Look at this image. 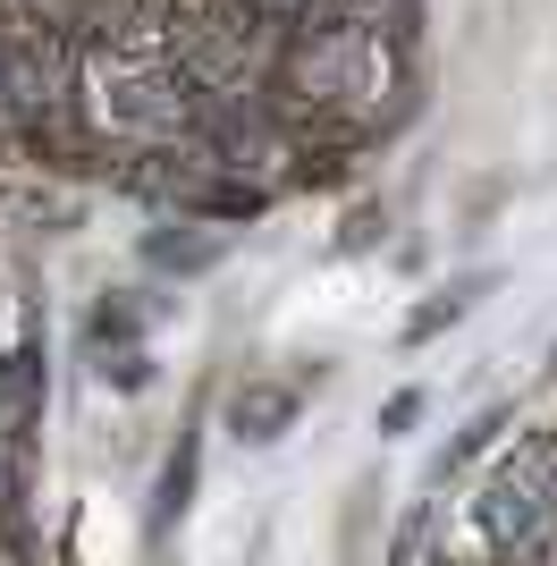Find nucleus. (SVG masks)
<instances>
[{
  "label": "nucleus",
  "mask_w": 557,
  "mask_h": 566,
  "mask_svg": "<svg viewBox=\"0 0 557 566\" xmlns=\"http://www.w3.org/2000/svg\"><path fill=\"white\" fill-rule=\"evenodd\" d=\"M287 76V94L313 102V111H355V118H380L406 85L397 69V43L389 34H347V25H296L271 60Z\"/></svg>",
  "instance_id": "obj_1"
},
{
  "label": "nucleus",
  "mask_w": 557,
  "mask_h": 566,
  "mask_svg": "<svg viewBox=\"0 0 557 566\" xmlns=\"http://www.w3.org/2000/svg\"><path fill=\"white\" fill-rule=\"evenodd\" d=\"M473 524L498 558H533L557 542V440H524L507 465L482 482L473 499Z\"/></svg>",
  "instance_id": "obj_2"
},
{
  "label": "nucleus",
  "mask_w": 557,
  "mask_h": 566,
  "mask_svg": "<svg viewBox=\"0 0 557 566\" xmlns=\"http://www.w3.org/2000/svg\"><path fill=\"white\" fill-rule=\"evenodd\" d=\"M287 415H296V389H271V380H262V389H237V431H245V440H278Z\"/></svg>",
  "instance_id": "obj_3"
},
{
  "label": "nucleus",
  "mask_w": 557,
  "mask_h": 566,
  "mask_svg": "<svg viewBox=\"0 0 557 566\" xmlns=\"http://www.w3.org/2000/svg\"><path fill=\"white\" fill-rule=\"evenodd\" d=\"M237 9H245V18H262L271 34H296V25H313V9H322V0H237Z\"/></svg>",
  "instance_id": "obj_4"
},
{
  "label": "nucleus",
  "mask_w": 557,
  "mask_h": 566,
  "mask_svg": "<svg viewBox=\"0 0 557 566\" xmlns=\"http://www.w3.org/2000/svg\"><path fill=\"white\" fill-rule=\"evenodd\" d=\"M220 254V237H153V262H186V271H195V262H211Z\"/></svg>",
  "instance_id": "obj_5"
}]
</instances>
